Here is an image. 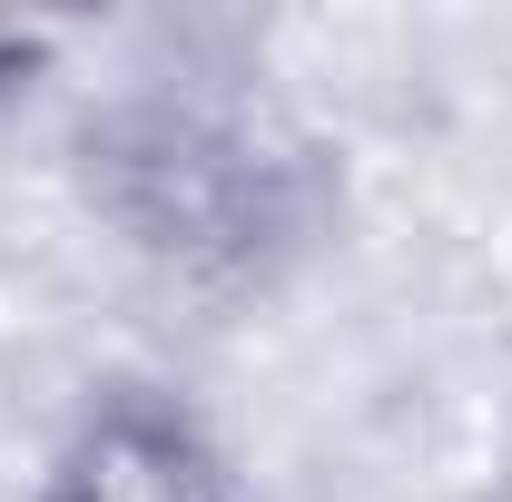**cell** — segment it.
<instances>
[{
  "mask_svg": "<svg viewBox=\"0 0 512 502\" xmlns=\"http://www.w3.org/2000/svg\"><path fill=\"white\" fill-rule=\"evenodd\" d=\"M89 197L168 276L237 286L306 247L325 148L247 89H138L89 128Z\"/></svg>",
  "mask_w": 512,
  "mask_h": 502,
  "instance_id": "cell-1",
  "label": "cell"
},
{
  "mask_svg": "<svg viewBox=\"0 0 512 502\" xmlns=\"http://www.w3.org/2000/svg\"><path fill=\"white\" fill-rule=\"evenodd\" d=\"M40 502H256V483L207 434L197 404L158 394V384H119L60 434Z\"/></svg>",
  "mask_w": 512,
  "mask_h": 502,
  "instance_id": "cell-2",
  "label": "cell"
},
{
  "mask_svg": "<svg viewBox=\"0 0 512 502\" xmlns=\"http://www.w3.org/2000/svg\"><path fill=\"white\" fill-rule=\"evenodd\" d=\"M50 60H60L50 20H0V99H20L30 79H50Z\"/></svg>",
  "mask_w": 512,
  "mask_h": 502,
  "instance_id": "cell-3",
  "label": "cell"
}]
</instances>
